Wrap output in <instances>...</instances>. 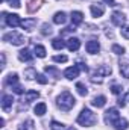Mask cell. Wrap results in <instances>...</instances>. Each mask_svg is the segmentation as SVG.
Masks as SVG:
<instances>
[{
    "instance_id": "1f68e13d",
    "label": "cell",
    "mask_w": 129,
    "mask_h": 130,
    "mask_svg": "<svg viewBox=\"0 0 129 130\" xmlns=\"http://www.w3.org/2000/svg\"><path fill=\"white\" fill-rule=\"evenodd\" d=\"M122 89H123V88H122L120 85H112V86H111V92H112V94H115V95H117V94H120V92H122Z\"/></svg>"
},
{
    "instance_id": "f35d334b",
    "label": "cell",
    "mask_w": 129,
    "mask_h": 130,
    "mask_svg": "<svg viewBox=\"0 0 129 130\" xmlns=\"http://www.w3.org/2000/svg\"><path fill=\"white\" fill-rule=\"evenodd\" d=\"M78 67H79L81 70H84V71H88V67H87L85 64H78Z\"/></svg>"
},
{
    "instance_id": "f1b7e54d",
    "label": "cell",
    "mask_w": 129,
    "mask_h": 130,
    "mask_svg": "<svg viewBox=\"0 0 129 130\" xmlns=\"http://www.w3.org/2000/svg\"><path fill=\"white\" fill-rule=\"evenodd\" d=\"M24 76H26L28 79H35L38 74H36V71H35L33 68H28V70L24 71Z\"/></svg>"
},
{
    "instance_id": "7402d4cb",
    "label": "cell",
    "mask_w": 129,
    "mask_h": 130,
    "mask_svg": "<svg viewBox=\"0 0 129 130\" xmlns=\"http://www.w3.org/2000/svg\"><path fill=\"white\" fill-rule=\"evenodd\" d=\"M52 45H53V48H56V50H62L65 47V42L61 38H55V39H52Z\"/></svg>"
},
{
    "instance_id": "44dd1931",
    "label": "cell",
    "mask_w": 129,
    "mask_h": 130,
    "mask_svg": "<svg viewBox=\"0 0 129 130\" xmlns=\"http://www.w3.org/2000/svg\"><path fill=\"white\" fill-rule=\"evenodd\" d=\"M105 103H106V98L103 97V95H99V97L93 98V101H91V104L96 106V107H103Z\"/></svg>"
},
{
    "instance_id": "8992f818",
    "label": "cell",
    "mask_w": 129,
    "mask_h": 130,
    "mask_svg": "<svg viewBox=\"0 0 129 130\" xmlns=\"http://www.w3.org/2000/svg\"><path fill=\"white\" fill-rule=\"evenodd\" d=\"M2 15H3V18H5V21H6V24H8L9 27L21 26V20H20V17H18L17 14H6V12H3Z\"/></svg>"
},
{
    "instance_id": "ba28073f",
    "label": "cell",
    "mask_w": 129,
    "mask_h": 130,
    "mask_svg": "<svg viewBox=\"0 0 129 130\" xmlns=\"http://www.w3.org/2000/svg\"><path fill=\"white\" fill-rule=\"evenodd\" d=\"M64 76L68 79V80H73L79 76V67L78 65H73V67H68L64 71Z\"/></svg>"
},
{
    "instance_id": "484cf974",
    "label": "cell",
    "mask_w": 129,
    "mask_h": 130,
    "mask_svg": "<svg viewBox=\"0 0 129 130\" xmlns=\"http://www.w3.org/2000/svg\"><path fill=\"white\" fill-rule=\"evenodd\" d=\"M35 55L38 56V58H46V48L43 47V45H35Z\"/></svg>"
},
{
    "instance_id": "5b68a950",
    "label": "cell",
    "mask_w": 129,
    "mask_h": 130,
    "mask_svg": "<svg viewBox=\"0 0 129 130\" xmlns=\"http://www.w3.org/2000/svg\"><path fill=\"white\" fill-rule=\"evenodd\" d=\"M119 120H120V113H119V110H117V109L111 107V109H108V110L105 112V123H106V124L114 126Z\"/></svg>"
},
{
    "instance_id": "83f0119b",
    "label": "cell",
    "mask_w": 129,
    "mask_h": 130,
    "mask_svg": "<svg viewBox=\"0 0 129 130\" xmlns=\"http://www.w3.org/2000/svg\"><path fill=\"white\" fill-rule=\"evenodd\" d=\"M111 50H112V53H115V55H123V53H125V48H123L122 45H119V44H114Z\"/></svg>"
},
{
    "instance_id": "60d3db41",
    "label": "cell",
    "mask_w": 129,
    "mask_h": 130,
    "mask_svg": "<svg viewBox=\"0 0 129 130\" xmlns=\"http://www.w3.org/2000/svg\"><path fill=\"white\" fill-rule=\"evenodd\" d=\"M125 101H129V92L126 94V95H125Z\"/></svg>"
},
{
    "instance_id": "f546056e",
    "label": "cell",
    "mask_w": 129,
    "mask_h": 130,
    "mask_svg": "<svg viewBox=\"0 0 129 130\" xmlns=\"http://www.w3.org/2000/svg\"><path fill=\"white\" fill-rule=\"evenodd\" d=\"M41 33H43V35H50V33H52V26L47 24V23L43 24V27H41Z\"/></svg>"
},
{
    "instance_id": "b9f144b4",
    "label": "cell",
    "mask_w": 129,
    "mask_h": 130,
    "mask_svg": "<svg viewBox=\"0 0 129 130\" xmlns=\"http://www.w3.org/2000/svg\"><path fill=\"white\" fill-rule=\"evenodd\" d=\"M67 130H76V129H73V127H68V129H67Z\"/></svg>"
},
{
    "instance_id": "d6a6232c",
    "label": "cell",
    "mask_w": 129,
    "mask_h": 130,
    "mask_svg": "<svg viewBox=\"0 0 129 130\" xmlns=\"http://www.w3.org/2000/svg\"><path fill=\"white\" fill-rule=\"evenodd\" d=\"M36 80H38L41 85H46V83L49 82V80L46 79V76H44V74H38V76H36Z\"/></svg>"
},
{
    "instance_id": "277c9868",
    "label": "cell",
    "mask_w": 129,
    "mask_h": 130,
    "mask_svg": "<svg viewBox=\"0 0 129 130\" xmlns=\"http://www.w3.org/2000/svg\"><path fill=\"white\" fill-rule=\"evenodd\" d=\"M3 41H8V42H11L14 45H21V44H24L26 38L17 32H9L6 35H3Z\"/></svg>"
},
{
    "instance_id": "8fae6325",
    "label": "cell",
    "mask_w": 129,
    "mask_h": 130,
    "mask_svg": "<svg viewBox=\"0 0 129 130\" xmlns=\"http://www.w3.org/2000/svg\"><path fill=\"white\" fill-rule=\"evenodd\" d=\"M32 53L28 50V48H23V50H20L18 52V59L21 61V62H31L32 61Z\"/></svg>"
},
{
    "instance_id": "e575fe53",
    "label": "cell",
    "mask_w": 129,
    "mask_h": 130,
    "mask_svg": "<svg viewBox=\"0 0 129 130\" xmlns=\"http://www.w3.org/2000/svg\"><path fill=\"white\" fill-rule=\"evenodd\" d=\"M53 130H62V124L56 123V121H52V126H50Z\"/></svg>"
},
{
    "instance_id": "4dcf8cb0",
    "label": "cell",
    "mask_w": 129,
    "mask_h": 130,
    "mask_svg": "<svg viewBox=\"0 0 129 130\" xmlns=\"http://www.w3.org/2000/svg\"><path fill=\"white\" fill-rule=\"evenodd\" d=\"M53 61H55V62H62V64H64V62L68 61V58H67L65 55H58V56H53Z\"/></svg>"
},
{
    "instance_id": "603a6c76",
    "label": "cell",
    "mask_w": 129,
    "mask_h": 130,
    "mask_svg": "<svg viewBox=\"0 0 129 130\" xmlns=\"http://www.w3.org/2000/svg\"><path fill=\"white\" fill-rule=\"evenodd\" d=\"M114 129L115 130H126L128 129V121L123 120V118H120V120L114 124Z\"/></svg>"
},
{
    "instance_id": "d4e9b609",
    "label": "cell",
    "mask_w": 129,
    "mask_h": 130,
    "mask_svg": "<svg viewBox=\"0 0 129 130\" xmlns=\"http://www.w3.org/2000/svg\"><path fill=\"white\" fill-rule=\"evenodd\" d=\"M44 70H46V73H47V74H52L55 79H59V76H61V73H59V71H58L55 67H49V65H47Z\"/></svg>"
},
{
    "instance_id": "ffe728a7",
    "label": "cell",
    "mask_w": 129,
    "mask_h": 130,
    "mask_svg": "<svg viewBox=\"0 0 129 130\" xmlns=\"http://www.w3.org/2000/svg\"><path fill=\"white\" fill-rule=\"evenodd\" d=\"M120 73L123 74V77L129 79V61L120 62Z\"/></svg>"
},
{
    "instance_id": "836d02e7",
    "label": "cell",
    "mask_w": 129,
    "mask_h": 130,
    "mask_svg": "<svg viewBox=\"0 0 129 130\" xmlns=\"http://www.w3.org/2000/svg\"><path fill=\"white\" fill-rule=\"evenodd\" d=\"M8 3H9V6H12V8H20L21 5H20V0H8Z\"/></svg>"
},
{
    "instance_id": "30bf717a",
    "label": "cell",
    "mask_w": 129,
    "mask_h": 130,
    "mask_svg": "<svg viewBox=\"0 0 129 130\" xmlns=\"http://www.w3.org/2000/svg\"><path fill=\"white\" fill-rule=\"evenodd\" d=\"M90 9H91L93 17H96V18H97V17H102V15H103V12H105V8H103L100 3H93Z\"/></svg>"
},
{
    "instance_id": "ac0fdd59",
    "label": "cell",
    "mask_w": 129,
    "mask_h": 130,
    "mask_svg": "<svg viewBox=\"0 0 129 130\" xmlns=\"http://www.w3.org/2000/svg\"><path fill=\"white\" fill-rule=\"evenodd\" d=\"M5 83H6L8 86H12V85L15 86V85L18 83V76H17L15 73H14V74H9V76L6 77V80H5Z\"/></svg>"
},
{
    "instance_id": "4316f807",
    "label": "cell",
    "mask_w": 129,
    "mask_h": 130,
    "mask_svg": "<svg viewBox=\"0 0 129 130\" xmlns=\"http://www.w3.org/2000/svg\"><path fill=\"white\" fill-rule=\"evenodd\" d=\"M76 89H78V92H79L82 97H85V95L88 94V91H87V88H85L84 83H76Z\"/></svg>"
},
{
    "instance_id": "cb8c5ba5",
    "label": "cell",
    "mask_w": 129,
    "mask_h": 130,
    "mask_svg": "<svg viewBox=\"0 0 129 130\" xmlns=\"http://www.w3.org/2000/svg\"><path fill=\"white\" fill-rule=\"evenodd\" d=\"M18 130H35V124H33L32 120H28V121H24V123L18 127Z\"/></svg>"
},
{
    "instance_id": "d590c367",
    "label": "cell",
    "mask_w": 129,
    "mask_h": 130,
    "mask_svg": "<svg viewBox=\"0 0 129 130\" xmlns=\"http://www.w3.org/2000/svg\"><path fill=\"white\" fill-rule=\"evenodd\" d=\"M122 35H123V38L129 39V26H125V27L122 29Z\"/></svg>"
},
{
    "instance_id": "52a82bcc",
    "label": "cell",
    "mask_w": 129,
    "mask_h": 130,
    "mask_svg": "<svg viewBox=\"0 0 129 130\" xmlns=\"http://www.w3.org/2000/svg\"><path fill=\"white\" fill-rule=\"evenodd\" d=\"M111 21H112V24H115L117 27H122L123 24H125V21H126V17L122 14V12H114L112 15H111Z\"/></svg>"
},
{
    "instance_id": "4fadbf2b",
    "label": "cell",
    "mask_w": 129,
    "mask_h": 130,
    "mask_svg": "<svg viewBox=\"0 0 129 130\" xmlns=\"http://www.w3.org/2000/svg\"><path fill=\"white\" fill-rule=\"evenodd\" d=\"M67 47H68L70 52H78L79 47H81V41H79L78 38H70V39L67 41Z\"/></svg>"
},
{
    "instance_id": "6da1fadb",
    "label": "cell",
    "mask_w": 129,
    "mask_h": 130,
    "mask_svg": "<svg viewBox=\"0 0 129 130\" xmlns=\"http://www.w3.org/2000/svg\"><path fill=\"white\" fill-rule=\"evenodd\" d=\"M96 121H97L96 113H93L90 109H82V112L78 117V123L84 127H91V126L96 124Z\"/></svg>"
},
{
    "instance_id": "d6986e66",
    "label": "cell",
    "mask_w": 129,
    "mask_h": 130,
    "mask_svg": "<svg viewBox=\"0 0 129 130\" xmlns=\"http://www.w3.org/2000/svg\"><path fill=\"white\" fill-rule=\"evenodd\" d=\"M33 110H35V113H36L38 117H43V115L46 113V110H47V106H46V103H38Z\"/></svg>"
},
{
    "instance_id": "2e32d148",
    "label": "cell",
    "mask_w": 129,
    "mask_h": 130,
    "mask_svg": "<svg viewBox=\"0 0 129 130\" xmlns=\"http://www.w3.org/2000/svg\"><path fill=\"white\" fill-rule=\"evenodd\" d=\"M65 20H67L65 12H56V14L53 15V23H55V24H64Z\"/></svg>"
},
{
    "instance_id": "e0dca14e",
    "label": "cell",
    "mask_w": 129,
    "mask_h": 130,
    "mask_svg": "<svg viewBox=\"0 0 129 130\" xmlns=\"http://www.w3.org/2000/svg\"><path fill=\"white\" fill-rule=\"evenodd\" d=\"M36 24V20L35 18H28V20H23L21 21V27L26 29V30H32V27Z\"/></svg>"
},
{
    "instance_id": "9c48e42d",
    "label": "cell",
    "mask_w": 129,
    "mask_h": 130,
    "mask_svg": "<svg viewBox=\"0 0 129 130\" xmlns=\"http://www.w3.org/2000/svg\"><path fill=\"white\" fill-rule=\"evenodd\" d=\"M100 50V44H99V41L96 39H90L88 42H87V52L90 53V55H94Z\"/></svg>"
},
{
    "instance_id": "ab89813d",
    "label": "cell",
    "mask_w": 129,
    "mask_h": 130,
    "mask_svg": "<svg viewBox=\"0 0 129 130\" xmlns=\"http://www.w3.org/2000/svg\"><path fill=\"white\" fill-rule=\"evenodd\" d=\"M103 2H105L106 5H109V6H115V2H114V0H103Z\"/></svg>"
},
{
    "instance_id": "74e56055",
    "label": "cell",
    "mask_w": 129,
    "mask_h": 130,
    "mask_svg": "<svg viewBox=\"0 0 129 130\" xmlns=\"http://www.w3.org/2000/svg\"><path fill=\"white\" fill-rule=\"evenodd\" d=\"M74 30H76V29H73V27H65L64 30L61 32V35H64V33H68V32H74Z\"/></svg>"
},
{
    "instance_id": "7c38bea8",
    "label": "cell",
    "mask_w": 129,
    "mask_h": 130,
    "mask_svg": "<svg viewBox=\"0 0 129 130\" xmlns=\"http://www.w3.org/2000/svg\"><path fill=\"white\" fill-rule=\"evenodd\" d=\"M12 103H14L12 95L5 94V95L2 97V109H3V110H9V109H11V106H12Z\"/></svg>"
},
{
    "instance_id": "5bb4252c",
    "label": "cell",
    "mask_w": 129,
    "mask_h": 130,
    "mask_svg": "<svg viewBox=\"0 0 129 130\" xmlns=\"http://www.w3.org/2000/svg\"><path fill=\"white\" fill-rule=\"evenodd\" d=\"M82 20H84V14H82V12H79V11L71 12V23H73V26L81 24V23H82Z\"/></svg>"
},
{
    "instance_id": "3957f363",
    "label": "cell",
    "mask_w": 129,
    "mask_h": 130,
    "mask_svg": "<svg viewBox=\"0 0 129 130\" xmlns=\"http://www.w3.org/2000/svg\"><path fill=\"white\" fill-rule=\"evenodd\" d=\"M108 74H111V67H105V65H102V67H99L96 71L93 73V76H91V82H94V83H102V82H103V77L108 76Z\"/></svg>"
},
{
    "instance_id": "9a60e30c",
    "label": "cell",
    "mask_w": 129,
    "mask_h": 130,
    "mask_svg": "<svg viewBox=\"0 0 129 130\" xmlns=\"http://www.w3.org/2000/svg\"><path fill=\"white\" fill-rule=\"evenodd\" d=\"M38 97H40V92H38V91H33V89H29V91L24 94L26 103H31V101H33V100H36Z\"/></svg>"
},
{
    "instance_id": "8d00e7d4",
    "label": "cell",
    "mask_w": 129,
    "mask_h": 130,
    "mask_svg": "<svg viewBox=\"0 0 129 130\" xmlns=\"http://www.w3.org/2000/svg\"><path fill=\"white\" fill-rule=\"evenodd\" d=\"M12 91H14L15 94H23V92H24V91H23V88H21V86H18V85H15V86L12 88Z\"/></svg>"
},
{
    "instance_id": "7a4b0ae2",
    "label": "cell",
    "mask_w": 129,
    "mask_h": 130,
    "mask_svg": "<svg viewBox=\"0 0 129 130\" xmlns=\"http://www.w3.org/2000/svg\"><path fill=\"white\" fill-rule=\"evenodd\" d=\"M74 103H76V100L74 97L68 92V91H64L59 97H58V101H56V104H58V107L61 109V110H70L73 106H74Z\"/></svg>"
}]
</instances>
